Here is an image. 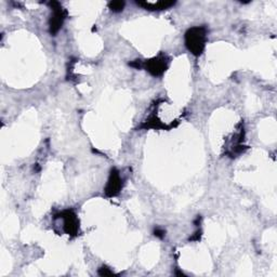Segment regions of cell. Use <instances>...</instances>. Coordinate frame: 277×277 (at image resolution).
I'll return each mask as SVG.
<instances>
[{
  "label": "cell",
  "instance_id": "1",
  "mask_svg": "<svg viewBox=\"0 0 277 277\" xmlns=\"http://www.w3.org/2000/svg\"><path fill=\"white\" fill-rule=\"evenodd\" d=\"M206 29L193 28L188 30L185 35V44L194 56H200L205 48Z\"/></svg>",
  "mask_w": 277,
  "mask_h": 277
},
{
  "label": "cell",
  "instance_id": "2",
  "mask_svg": "<svg viewBox=\"0 0 277 277\" xmlns=\"http://www.w3.org/2000/svg\"><path fill=\"white\" fill-rule=\"evenodd\" d=\"M146 71L150 72L154 76H159L168 67V61L165 56H159L152 60H148L144 64Z\"/></svg>",
  "mask_w": 277,
  "mask_h": 277
},
{
  "label": "cell",
  "instance_id": "3",
  "mask_svg": "<svg viewBox=\"0 0 277 277\" xmlns=\"http://www.w3.org/2000/svg\"><path fill=\"white\" fill-rule=\"evenodd\" d=\"M61 215H62L61 218L64 220V223H63L64 231L69 235H76L79 228V222L76 218V215L72 211H66Z\"/></svg>",
  "mask_w": 277,
  "mask_h": 277
},
{
  "label": "cell",
  "instance_id": "4",
  "mask_svg": "<svg viewBox=\"0 0 277 277\" xmlns=\"http://www.w3.org/2000/svg\"><path fill=\"white\" fill-rule=\"evenodd\" d=\"M121 186H123V180H121L119 172L114 169L111 172L110 180L107 182V185L105 187V193L109 196L117 195L120 191Z\"/></svg>",
  "mask_w": 277,
  "mask_h": 277
},
{
  "label": "cell",
  "instance_id": "5",
  "mask_svg": "<svg viewBox=\"0 0 277 277\" xmlns=\"http://www.w3.org/2000/svg\"><path fill=\"white\" fill-rule=\"evenodd\" d=\"M64 20V16L62 13V10L59 9L58 11L55 12V16L51 19V23H50V28H51V33L56 34L61 28H62V23Z\"/></svg>",
  "mask_w": 277,
  "mask_h": 277
},
{
  "label": "cell",
  "instance_id": "6",
  "mask_svg": "<svg viewBox=\"0 0 277 277\" xmlns=\"http://www.w3.org/2000/svg\"><path fill=\"white\" fill-rule=\"evenodd\" d=\"M138 5L144 7L145 9H150V10H164L169 8L174 5V3L171 2H159L157 4H150V3H138Z\"/></svg>",
  "mask_w": 277,
  "mask_h": 277
},
{
  "label": "cell",
  "instance_id": "7",
  "mask_svg": "<svg viewBox=\"0 0 277 277\" xmlns=\"http://www.w3.org/2000/svg\"><path fill=\"white\" fill-rule=\"evenodd\" d=\"M124 6H125V3H123V2H114V3L110 4V8L114 12H120V11H123Z\"/></svg>",
  "mask_w": 277,
  "mask_h": 277
}]
</instances>
